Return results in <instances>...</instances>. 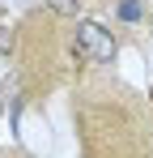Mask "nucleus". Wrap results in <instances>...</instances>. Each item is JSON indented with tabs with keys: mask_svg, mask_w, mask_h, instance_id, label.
Listing matches in <instances>:
<instances>
[{
	"mask_svg": "<svg viewBox=\"0 0 153 158\" xmlns=\"http://www.w3.org/2000/svg\"><path fill=\"white\" fill-rule=\"evenodd\" d=\"M68 47H73V60L89 64V69H106L119 56V39L111 26H102L94 17H76V26L68 30Z\"/></svg>",
	"mask_w": 153,
	"mask_h": 158,
	"instance_id": "f257e3e1",
	"label": "nucleus"
},
{
	"mask_svg": "<svg viewBox=\"0 0 153 158\" xmlns=\"http://www.w3.org/2000/svg\"><path fill=\"white\" fill-rule=\"evenodd\" d=\"M43 4H47L51 13H60V17H76V13L89 4V0H43Z\"/></svg>",
	"mask_w": 153,
	"mask_h": 158,
	"instance_id": "f03ea898",
	"label": "nucleus"
},
{
	"mask_svg": "<svg viewBox=\"0 0 153 158\" xmlns=\"http://www.w3.org/2000/svg\"><path fill=\"white\" fill-rule=\"evenodd\" d=\"M0 158H17V154H9V150H4V154H0Z\"/></svg>",
	"mask_w": 153,
	"mask_h": 158,
	"instance_id": "7ed1b4c3",
	"label": "nucleus"
}]
</instances>
